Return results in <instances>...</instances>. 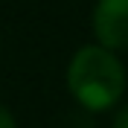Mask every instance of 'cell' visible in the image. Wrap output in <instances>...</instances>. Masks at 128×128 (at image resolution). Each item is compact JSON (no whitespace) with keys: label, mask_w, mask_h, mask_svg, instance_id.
I'll return each mask as SVG.
<instances>
[{"label":"cell","mask_w":128,"mask_h":128,"mask_svg":"<svg viewBox=\"0 0 128 128\" xmlns=\"http://www.w3.org/2000/svg\"><path fill=\"white\" fill-rule=\"evenodd\" d=\"M67 88L82 108L108 111L125 93V67L114 56V50L102 47V44L82 47L70 58Z\"/></svg>","instance_id":"cell-1"},{"label":"cell","mask_w":128,"mask_h":128,"mask_svg":"<svg viewBox=\"0 0 128 128\" xmlns=\"http://www.w3.org/2000/svg\"><path fill=\"white\" fill-rule=\"evenodd\" d=\"M93 35L108 50H128V0H96Z\"/></svg>","instance_id":"cell-2"},{"label":"cell","mask_w":128,"mask_h":128,"mask_svg":"<svg viewBox=\"0 0 128 128\" xmlns=\"http://www.w3.org/2000/svg\"><path fill=\"white\" fill-rule=\"evenodd\" d=\"M111 128H128V105H122L120 111H116V116H114Z\"/></svg>","instance_id":"cell-3"},{"label":"cell","mask_w":128,"mask_h":128,"mask_svg":"<svg viewBox=\"0 0 128 128\" xmlns=\"http://www.w3.org/2000/svg\"><path fill=\"white\" fill-rule=\"evenodd\" d=\"M0 128H18L15 116H12V111H9L6 105H0Z\"/></svg>","instance_id":"cell-4"}]
</instances>
